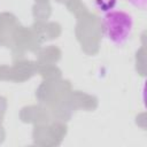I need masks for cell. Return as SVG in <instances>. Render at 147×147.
<instances>
[{"label":"cell","mask_w":147,"mask_h":147,"mask_svg":"<svg viewBox=\"0 0 147 147\" xmlns=\"http://www.w3.org/2000/svg\"><path fill=\"white\" fill-rule=\"evenodd\" d=\"M102 26L107 39L116 45H122L131 34L133 20L130 14L123 10H110L105 14Z\"/></svg>","instance_id":"6da1fadb"},{"label":"cell","mask_w":147,"mask_h":147,"mask_svg":"<svg viewBox=\"0 0 147 147\" xmlns=\"http://www.w3.org/2000/svg\"><path fill=\"white\" fill-rule=\"evenodd\" d=\"M96 8L100 11L103 13H108L110 10H113L117 3V0H94Z\"/></svg>","instance_id":"7a4b0ae2"},{"label":"cell","mask_w":147,"mask_h":147,"mask_svg":"<svg viewBox=\"0 0 147 147\" xmlns=\"http://www.w3.org/2000/svg\"><path fill=\"white\" fill-rule=\"evenodd\" d=\"M127 1H130L131 3H133V5H136V6H138V7H145L146 6V0H127Z\"/></svg>","instance_id":"3957f363"}]
</instances>
